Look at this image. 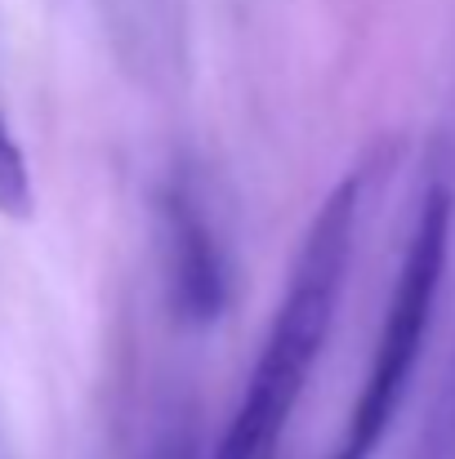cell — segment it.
Here are the masks:
<instances>
[{
  "instance_id": "obj_1",
  "label": "cell",
  "mask_w": 455,
  "mask_h": 459,
  "mask_svg": "<svg viewBox=\"0 0 455 459\" xmlns=\"http://www.w3.org/2000/svg\"><path fill=\"white\" fill-rule=\"evenodd\" d=\"M357 219H362V174H348L330 187L317 214L303 228L286 290L268 321L259 357L250 366L246 393L219 433L210 459H277V446L300 411V397L312 379V366L326 352L335 330L339 295L357 250Z\"/></svg>"
},
{
  "instance_id": "obj_2",
  "label": "cell",
  "mask_w": 455,
  "mask_h": 459,
  "mask_svg": "<svg viewBox=\"0 0 455 459\" xmlns=\"http://www.w3.org/2000/svg\"><path fill=\"white\" fill-rule=\"evenodd\" d=\"M451 228H455V187L447 174H433L420 187L411 232L402 246V264L393 277V290L384 299V316L371 343V361L362 375V388L348 406L344 437L330 459H371L380 451L389 424L398 420L420 352L429 343L442 281H447V259H451Z\"/></svg>"
},
{
  "instance_id": "obj_3",
  "label": "cell",
  "mask_w": 455,
  "mask_h": 459,
  "mask_svg": "<svg viewBox=\"0 0 455 459\" xmlns=\"http://www.w3.org/2000/svg\"><path fill=\"white\" fill-rule=\"evenodd\" d=\"M156 259L165 281V304L179 325L206 330L223 321L232 304V259L228 241L206 210L201 187L188 174H170L152 196Z\"/></svg>"
},
{
  "instance_id": "obj_4",
  "label": "cell",
  "mask_w": 455,
  "mask_h": 459,
  "mask_svg": "<svg viewBox=\"0 0 455 459\" xmlns=\"http://www.w3.org/2000/svg\"><path fill=\"white\" fill-rule=\"evenodd\" d=\"M36 214V187H31V169H27V156L22 143L13 139L4 112H0V219H31Z\"/></svg>"
},
{
  "instance_id": "obj_5",
  "label": "cell",
  "mask_w": 455,
  "mask_h": 459,
  "mask_svg": "<svg viewBox=\"0 0 455 459\" xmlns=\"http://www.w3.org/2000/svg\"><path fill=\"white\" fill-rule=\"evenodd\" d=\"M197 424L192 420H179V424H170L156 442L148 446V455L144 459H197Z\"/></svg>"
}]
</instances>
